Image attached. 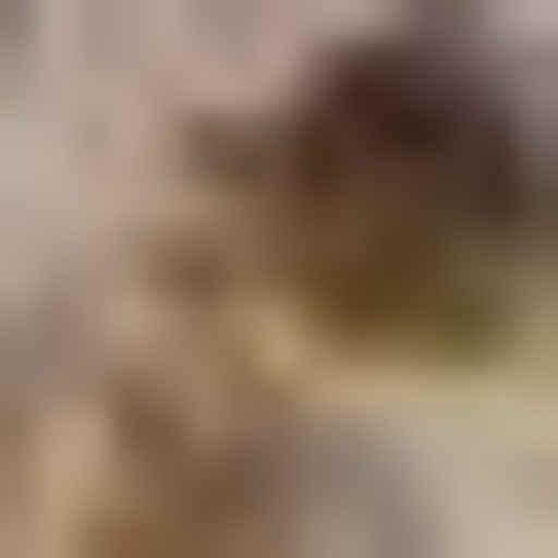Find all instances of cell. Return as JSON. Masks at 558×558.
Wrapping results in <instances>:
<instances>
[{
  "label": "cell",
  "instance_id": "obj_1",
  "mask_svg": "<svg viewBox=\"0 0 558 558\" xmlns=\"http://www.w3.org/2000/svg\"><path fill=\"white\" fill-rule=\"evenodd\" d=\"M521 260H558V112H521V75L373 38V75H299V112H260V299H299L336 373H447Z\"/></svg>",
  "mask_w": 558,
  "mask_h": 558
},
{
  "label": "cell",
  "instance_id": "obj_2",
  "mask_svg": "<svg viewBox=\"0 0 558 558\" xmlns=\"http://www.w3.org/2000/svg\"><path fill=\"white\" fill-rule=\"evenodd\" d=\"M112 558H410V521L260 410V373H149V410H112Z\"/></svg>",
  "mask_w": 558,
  "mask_h": 558
}]
</instances>
